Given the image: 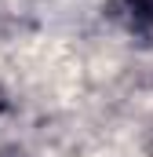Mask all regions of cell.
Masks as SVG:
<instances>
[{
	"label": "cell",
	"instance_id": "obj_1",
	"mask_svg": "<svg viewBox=\"0 0 153 157\" xmlns=\"http://www.w3.org/2000/svg\"><path fill=\"white\" fill-rule=\"evenodd\" d=\"M124 4H128V11H131L135 22H142V26L153 29V0H124Z\"/></svg>",
	"mask_w": 153,
	"mask_h": 157
}]
</instances>
